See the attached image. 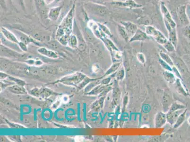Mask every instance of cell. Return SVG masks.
Instances as JSON below:
<instances>
[{"mask_svg": "<svg viewBox=\"0 0 190 142\" xmlns=\"http://www.w3.org/2000/svg\"><path fill=\"white\" fill-rule=\"evenodd\" d=\"M114 137V141H117V138H118V136H115V137Z\"/></svg>", "mask_w": 190, "mask_h": 142, "instance_id": "cell-30", "label": "cell"}, {"mask_svg": "<svg viewBox=\"0 0 190 142\" xmlns=\"http://www.w3.org/2000/svg\"><path fill=\"white\" fill-rule=\"evenodd\" d=\"M145 32L149 36H152L158 43L162 46L169 40L161 31L155 28L153 26L150 25L145 26Z\"/></svg>", "mask_w": 190, "mask_h": 142, "instance_id": "cell-1", "label": "cell"}, {"mask_svg": "<svg viewBox=\"0 0 190 142\" xmlns=\"http://www.w3.org/2000/svg\"><path fill=\"white\" fill-rule=\"evenodd\" d=\"M91 1L94 2L95 3L97 4H101L104 2H107L108 1H114L115 0H91Z\"/></svg>", "mask_w": 190, "mask_h": 142, "instance_id": "cell-28", "label": "cell"}, {"mask_svg": "<svg viewBox=\"0 0 190 142\" xmlns=\"http://www.w3.org/2000/svg\"><path fill=\"white\" fill-rule=\"evenodd\" d=\"M158 63L160 64L161 67L165 71H167L172 72V67L170 66L169 63H167L163 60L162 59H161L160 58H159L158 59Z\"/></svg>", "mask_w": 190, "mask_h": 142, "instance_id": "cell-22", "label": "cell"}, {"mask_svg": "<svg viewBox=\"0 0 190 142\" xmlns=\"http://www.w3.org/2000/svg\"><path fill=\"white\" fill-rule=\"evenodd\" d=\"M137 58L140 63L144 64L146 63V57L142 53H138L137 55Z\"/></svg>", "mask_w": 190, "mask_h": 142, "instance_id": "cell-27", "label": "cell"}, {"mask_svg": "<svg viewBox=\"0 0 190 142\" xmlns=\"http://www.w3.org/2000/svg\"><path fill=\"white\" fill-rule=\"evenodd\" d=\"M159 56L161 59H162L163 60L169 63L172 67L175 65L174 61L173 60L171 57L168 54L164 52H161L159 53Z\"/></svg>", "mask_w": 190, "mask_h": 142, "instance_id": "cell-20", "label": "cell"}, {"mask_svg": "<svg viewBox=\"0 0 190 142\" xmlns=\"http://www.w3.org/2000/svg\"><path fill=\"white\" fill-rule=\"evenodd\" d=\"M178 18L182 25L188 26L189 24V18L186 13V8L185 5H181L177 9Z\"/></svg>", "mask_w": 190, "mask_h": 142, "instance_id": "cell-4", "label": "cell"}, {"mask_svg": "<svg viewBox=\"0 0 190 142\" xmlns=\"http://www.w3.org/2000/svg\"><path fill=\"white\" fill-rule=\"evenodd\" d=\"M174 75H175V76L177 77V78H179V79H181L182 80L183 78H182V75H181V72L179 70V69L176 67V65H174L173 67H172V71Z\"/></svg>", "mask_w": 190, "mask_h": 142, "instance_id": "cell-25", "label": "cell"}, {"mask_svg": "<svg viewBox=\"0 0 190 142\" xmlns=\"http://www.w3.org/2000/svg\"><path fill=\"white\" fill-rule=\"evenodd\" d=\"M97 24H98V26L100 27V28L102 30L103 32L104 33H105L107 35L109 36H112L111 32L109 29L108 28L107 26H104V25H103V24H100V23H97Z\"/></svg>", "mask_w": 190, "mask_h": 142, "instance_id": "cell-26", "label": "cell"}, {"mask_svg": "<svg viewBox=\"0 0 190 142\" xmlns=\"http://www.w3.org/2000/svg\"><path fill=\"white\" fill-rule=\"evenodd\" d=\"M186 108V106L181 103L177 102H173L172 103L169 110L172 111H177V110L184 109Z\"/></svg>", "mask_w": 190, "mask_h": 142, "instance_id": "cell-19", "label": "cell"}, {"mask_svg": "<svg viewBox=\"0 0 190 142\" xmlns=\"http://www.w3.org/2000/svg\"><path fill=\"white\" fill-rule=\"evenodd\" d=\"M117 81L116 80L115 82V90H114V100L115 102V105L118 104L119 102L120 96H121V91L118 87V84H117Z\"/></svg>", "mask_w": 190, "mask_h": 142, "instance_id": "cell-18", "label": "cell"}, {"mask_svg": "<svg viewBox=\"0 0 190 142\" xmlns=\"http://www.w3.org/2000/svg\"><path fill=\"white\" fill-rule=\"evenodd\" d=\"M121 24L124 27L129 35L132 36L138 29L136 24L129 21H121Z\"/></svg>", "mask_w": 190, "mask_h": 142, "instance_id": "cell-10", "label": "cell"}, {"mask_svg": "<svg viewBox=\"0 0 190 142\" xmlns=\"http://www.w3.org/2000/svg\"><path fill=\"white\" fill-rule=\"evenodd\" d=\"M61 8L57 7L55 9H53L51 10V12L50 13V17H51V19L53 20H56L58 17V15L60 13V10Z\"/></svg>", "mask_w": 190, "mask_h": 142, "instance_id": "cell-24", "label": "cell"}, {"mask_svg": "<svg viewBox=\"0 0 190 142\" xmlns=\"http://www.w3.org/2000/svg\"><path fill=\"white\" fill-rule=\"evenodd\" d=\"M173 102L171 94L169 92V90H167L165 91L162 101L164 112L166 113L169 111V109Z\"/></svg>", "mask_w": 190, "mask_h": 142, "instance_id": "cell-8", "label": "cell"}, {"mask_svg": "<svg viewBox=\"0 0 190 142\" xmlns=\"http://www.w3.org/2000/svg\"><path fill=\"white\" fill-rule=\"evenodd\" d=\"M187 122H188V124L190 125V116L188 117V119H187Z\"/></svg>", "mask_w": 190, "mask_h": 142, "instance_id": "cell-29", "label": "cell"}, {"mask_svg": "<svg viewBox=\"0 0 190 142\" xmlns=\"http://www.w3.org/2000/svg\"><path fill=\"white\" fill-rule=\"evenodd\" d=\"M167 123L166 113L159 111L156 114L154 119V125L157 129L162 128Z\"/></svg>", "mask_w": 190, "mask_h": 142, "instance_id": "cell-6", "label": "cell"}, {"mask_svg": "<svg viewBox=\"0 0 190 142\" xmlns=\"http://www.w3.org/2000/svg\"><path fill=\"white\" fill-rule=\"evenodd\" d=\"M125 70L123 65L115 74L116 80L117 81H123L125 77Z\"/></svg>", "mask_w": 190, "mask_h": 142, "instance_id": "cell-17", "label": "cell"}, {"mask_svg": "<svg viewBox=\"0 0 190 142\" xmlns=\"http://www.w3.org/2000/svg\"><path fill=\"white\" fill-rule=\"evenodd\" d=\"M169 32V40L177 48L178 44V37L176 28L173 29Z\"/></svg>", "mask_w": 190, "mask_h": 142, "instance_id": "cell-14", "label": "cell"}, {"mask_svg": "<svg viewBox=\"0 0 190 142\" xmlns=\"http://www.w3.org/2000/svg\"><path fill=\"white\" fill-rule=\"evenodd\" d=\"M129 95L128 93H126L124 94V96L123 97V101H122V111L124 112L126 110V107L129 103Z\"/></svg>", "mask_w": 190, "mask_h": 142, "instance_id": "cell-23", "label": "cell"}, {"mask_svg": "<svg viewBox=\"0 0 190 142\" xmlns=\"http://www.w3.org/2000/svg\"><path fill=\"white\" fill-rule=\"evenodd\" d=\"M122 65V62L121 61L113 63V64L111 67L108 70V71L105 73L106 75H113L115 74L118 70L120 67Z\"/></svg>", "mask_w": 190, "mask_h": 142, "instance_id": "cell-16", "label": "cell"}, {"mask_svg": "<svg viewBox=\"0 0 190 142\" xmlns=\"http://www.w3.org/2000/svg\"><path fill=\"white\" fill-rule=\"evenodd\" d=\"M187 109L186 108V109L184 110V111L180 114V115L178 117L177 119L176 122L174 124V125H173L174 129H178V128L181 127L182 124L184 123V122L185 121V119H186V113H187Z\"/></svg>", "mask_w": 190, "mask_h": 142, "instance_id": "cell-13", "label": "cell"}, {"mask_svg": "<svg viewBox=\"0 0 190 142\" xmlns=\"http://www.w3.org/2000/svg\"><path fill=\"white\" fill-rule=\"evenodd\" d=\"M89 9L92 13L98 15H105L109 13V10L106 7L97 3H92L89 6Z\"/></svg>", "mask_w": 190, "mask_h": 142, "instance_id": "cell-5", "label": "cell"}, {"mask_svg": "<svg viewBox=\"0 0 190 142\" xmlns=\"http://www.w3.org/2000/svg\"><path fill=\"white\" fill-rule=\"evenodd\" d=\"M185 109L177 110V111H172L169 110L166 113L167 122L170 125H173L177 121L179 116L184 111Z\"/></svg>", "mask_w": 190, "mask_h": 142, "instance_id": "cell-9", "label": "cell"}, {"mask_svg": "<svg viewBox=\"0 0 190 142\" xmlns=\"http://www.w3.org/2000/svg\"><path fill=\"white\" fill-rule=\"evenodd\" d=\"M111 4L115 6L126 8H139L142 7V4L137 3L134 0H125L124 2L112 1Z\"/></svg>", "mask_w": 190, "mask_h": 142, "instance_id": "cell-2", "label": "cell"}, {"mask_svg": "<svg viewBox=\"0 0 190 142\" xmlns=\"http://www.w3.org/2000/svg\"><path fill=\"white\" fill-rule=\"evenodd\" d=\"M117 27V31H118V34L122 39L126 42H129L131 37L129 34L128 33V32L124 28V27L121 24H118Z\"/></svg>", "mask_w": 190, "mask_h": 142, "instance_id": "cell-12", "label": "cell"}, {"mask_svg": "<svg viewBox=\"0 0 190 142\" xmlns=\"http://www.w3.org/2000/svg\"><path fill=\"white\" fill-rule=\"evenodd\" d=\"M174 84L175 85L176 90L178 93L184 96H187L188 95V93L182 83V80L179 78H177Z\"/></svg>", "mask_w": 190, "mask_h": 142, "instance_id": "cell-11", "label": "cell"}, {"mask_svg": "<svg viewBox=\"0 0 190 142\" xmlns=\"http://www.w3.org/2000/svg\"><path fill=\"white\" fill-rule=\"evenodd\" d=\"M150 36L146 34V32L138 29L135 34L131 37L129 42H133L135 41H145L150 40Z\"/></svg>", "mask_w": 190, "mask_h": 142, "instance_id": "cell-7", "label": "cell"}, {"mask_svg": "<svg viewBox=\"0 0 190 142\" xmlns=\"http://www.w3.org/2000/svg\"><path fill=\"white\" fill-rule=\"evenodd\" d=\"M163 46L166 51L170 53H174L176 51V47L169 40L163 45Z\"/></svg>", "mask_w": 190, "mask_h": 142, "instance_id": "cell-21", "label": "cell"}, {"mask_svg": "<svg viewBox=\"0 0 190 142\" xmlns=\"http://www.w3.org/2000/svg\"><path fill=\"white\" fill-rule=\"evenodd\" d=\"M160 10L163 16L164 20H165L169 22L172 29L176 28L177 24L176 22L173 19L170 13L169 12V10L166 7L164 2L161 1L160 2Z\"/></svg>", "mask_w": 190, "mask_h": 142, "instance_id": "cell-3", "label": "cell"}, {"mask_svg": "<svg viewBox=\"0 0 190 142\" xmlns=\"http://www.w3.org/2000/svg\"><path fill=\"white\" fill-rule=\"evenodd\" d=\"M163 77L165 81L170 84H174L177 80V77L174 74L170 71H165L163 73Z\"/></svg>", "mask_w": 190, "mask_h": 142, "instance_id": "cell-15", "label": "cell"}]
</instances>
